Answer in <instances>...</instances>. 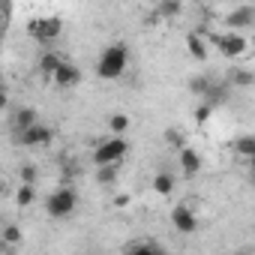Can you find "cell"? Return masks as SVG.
Here are the masks:
<instances>
[{"label": "cell", "mask_w": 255, "mask_h": 255, "mask_svg": "<svg viewBox=\"0 0 255 255\" xmlns=\"http://www.w3.org/2000/svg\"><path fill=\"white\" fill-rule=\"evenodd\" d=\"M231 150H234L237 156H246V159H252V156H255V135H240V138L231 144Z\"/></svg>", "instance_id": "cell-17"}, {"label": "cell", "mask_w": 255, "mask_h": 255, "mask_svg": "<svg viewBox=\"0 0 255 255\" xmlns=\"http://www.w3.org/2000/svg\"><path fill=\"white\" fill-rule=\"evenodd\" d=\"M0 255H12V252H9V249H3V252H0Z\"/></svg>", "instance_id": "cell-30"}, {"label": "cell", "mask_w": 255, "mask_h": 255, "mask_svg": "<svg viewBox=\"0 0 255 255\" xmlns=\"http://www.w3.org/2000/svg\"><path fill=\"white\" fill-rule=\"evenodd\" d=\"M249 177H252V183H255V171H249Z\"/></svg>", "instance_id": "cell-31"}, {"label": "cell", "mask_w": 255, "mask_h": 255, "mask_svg": "<svg viewBox=\"0 0 255 255\" xmlns=\"http://www.w3.org/2000/svg\"><path fill=\"white\" fill-rule=\"evenodd\" d=\"M249 171H255V156H252V159H249Z\"/></svg>", "instance_id": "cell-29"}, {"label": "cell", "mask_w": 255, "mask_h": 255, "mask_svg": "<svg viewBox=\"0 0 255 255\" xmlns=\"http://www.w3.org/2000/svg\"><path fill=\"white\" fill-rule=\"evenodd\" d=\"M75 207H78V192H75V186H57V189L45 198V213H48L51 219H66V216L75 213Z\"/></svg>", "instance_id": "cell-2"}, {"label": "cell", "mask_w": 255, "mask_h": 255, "mask_svg": "<svg viewBox=\"0 0 255 255\" xmlns=\"http://www.w3.org/2000/svg\"><path fill=\"white\" fill-rule=\"evenodd\" d=\"M60 66H63V57L54 54V51H45V54L39 57V72H42L45 81H54V75L60 72Z\"/></svg>", "instance_id": "cell-11"}, {"label": "cell", "mask_w": 255, "mask_h": 255, "mask_svg": "<svg viewBox=\"0 0 255 255\" xmlns=\"http://www.w3.org/2000/svg\"><path fill=\"white\" fill-rule=\"evenodd\" d=\"M21 240H24V234H21L18 225H6V228H3V243H6V246H18Z\"/></svg>", "instance_id": "cell-25"}, {"label": "cell", "mask_w": 255, "mask_h": 255, "mask_svg": "<svg viewBox=\"0 0 255 255\" xmlns=\"http://www.w3.org/2000/svg\"><path fill=\"white\" fill-rule=\"evenodd\" d=\"M210 114H213V105H210V102H201V105L192 111V120H195L198 126H204V123L210 120Z\"/></svg>", "instance_id": "cell-26"}, {"label": "cell", "mask_w": 255, "mask_h": 255, "mask_svg": "<svg viewBox=\"0 0 255 255\" xmlns=\"http://www.w3.org/2000/svg\"><path fill=\"white\" fill-rule=\"evenodd\" d=\"M171 225L180 231V234H195L198 231V216L189 204H174L171 210Z\"/></svg>", "instance_id": "cell-6"}, {"label": "cell", "mask_w": 255, "mask_h": 255, "mask_svg": "<svg viewBox=\"0 0 255 255\" xmlns=\"http://www.w3.org/2000/svg\"><path fill=\"white\" fill-rule=\"evenodd\" d=\"M18 180L27 183V186H36V165H30V162L21 165V168H18Z\"/></svg>", "instance_id": "cell-27"}, {"label": "cell", "mask_w": 255, "mask_h": 255, "mask_svg": "<svg viewBox=\"0 0 255 255\" xmlns=\"http://www.w3.org/2000/svg\"><path fill=\"white\" fill-rule=\"evenodd\" d=\"M213 84H216V81L207 78V75H195V78H189V90H192V96H207Z\"/></svg>", "instance_id": "cell-18"}, {"label": "cell", "mask_w": 255, "mask_h": 255, "mask_svg": "<svg viewBox=\"0 0 255 255\" xmlns=\"http://www.w3.org/2000/svg\"><path fill=\"white\" fill-rule=\"evenodd\" d=\"M126 66H129V45L126 42H111L96 60V75L102 81H117L126 72Z\"/></svg>", "instance_id": "cell-1"}, {"label": "cell", "mask_w": 255, "mask_h": 255, "mask_svg": "<svg viewBox=\"0 0 255 255\" xmlns=\"http://www.w3.org/2000/svg\"><path fill=\"white\" fill-rule=\"evenodd\" d=\"M231 84L234 87H252L255 84V72H249V69H231Z\"/></svg>", "instance_id": "cell-21"}, {"label": "cell", "mask_w": 255, "mask_h": 255, "mask_svg": "<svg viewBox=\"0 0 255 255\" xmlns=\"http://www.w3.org/2000/svg\"><path fill=\"white\" fill-rule=\"evenodd\" d=\"M78 81H81V69H78L75 63H69V60H63V66H60V72L54 75V84L66 90V87H75Z\"/></svg>", "instance_id": "cell-10"}, {"label": "cell", "mask_w": 255, "mask_h": 255, "mask_svg": "<svg viewBox=\"0 0 255 255\" xmlns=\"http://www.w3.org/2000/svg\"><path fill=\"white\" fill-rule=\"evenodd\" d=\"M207 42L219 51V54H225V57H243L246 54V48H249V42H246V36L243 33H231V30H225V33H216V30H210L207 33Z\"/></svg>", "instance_id": "cell-4"}, {"label": "cell", "mask_w": 255, "mask_h": 255, "mask_svg": "<svg viewBox=\"0 0 255 255\" xmlns=\"http://www.w3.org/2000/svg\"><path fill=\"white\" fill-rule=\"evenodd\" d=\"M129 201H132V198L126 195V192H120V195H114V198H111V204H114V207H129Z\"/></svg>", "instance_id": "cell-28"}, {"label": "cell", "mask_w": 255, "mask_h": 255, "mask_svg": "<svg viewBox=\"0 0 255 255\" xmlns=\"http://www.w3.org/2000/svg\"><path fill=\"white\" fill-rule=\"evenodd\" d=\"M117 177H120V165H102V168H96V183L99 186H114Z\"/></svg>", "instance_id": "cell-15"}, {"label": "cell", "mask_w": 255, "mask_h": 255, "mask_svg": "<svg viewBox=\"0 0 255 255\" xmlns=\"http://www.w3.org/2000/svg\"><path fill=\"white\" fill-rule=\"evenodd\" d=\"M126 255H168L159 243H153V240H138V243H132L129 249H126Z\"/></svg>", "instance_id": "cell-13"}, {"label": "cell", "mask_w": 255, "mask_h": 255, "mask_svg": "<svg viewBox=\"0 0 255 255\" xmlns=\"http://www.w3.org/2000/svg\"><path fill=\"white\" fill-rule=\"evenodd\" d=\"M204 99L216 108V105H222V102L228 99V87H225V84H213V87H210V93H207Z\"/></svg>", "instance_id": "cell-23"}, {"label": "cell", "mask_w": 255, "mask_h": 255, "mask_svg": "<svg viewBox=\"0 0 255 255\" xmlns=\"http://www.w3.org/2000/svg\"><path fill=\"white\" fill-rule=\"evenodd\" d=\"M33 201H36V186L21 183V186L15 189V204H18V207H30Z\"/></svg>", "instance_id": "cell-19"}, {"label": "cell", "mask_w": 255, "mask_h": 255, "mask_svg": "<svg viewBox=\"0 0 255 255\" xmlns=\"http://www.w3.org/2000/svg\"><path fill=\"white\" fill-rule=\"evenodd\" d=\"M177 159H180V168H183L186 177H195V174L201 171V156H198L192 147H183V150L177 153Z\"/></svg>", "instance_id": "cell-12"}, {"label": "cell", "mask_w": 255, "mask_h": 255, "mask_svg": "<svg viewBox=\"0 0 255 255\" xmlns=\"http://www.w3.org/2000/svg\"><path fill=\"white\" fill-rule=\"evenodd\" d=\"M51 138H54V129L45 126V123H36V126H30L27 132L18 135V141L24 147H42V144H51Z\"/></svg>", "instance_id": "cell-7"}, {"label": "cell", "mask_w": 255, "mask_h": 255, "mask_svg": "<svg viewBox=\"0 0 255 255\" xmlns=\"http://www.w3.org/2000/svg\"><path fill=\"white\" fill-rule=\"evenodd\" d=\"M207 48H210V42H207V36L201 30H189L186 33V51H189L192 60H207Z\"/></svg>", "instance_id": "cell-9"}, {"label": "cell", "mask_w": 255, "mask_h": 255, "mask_svg": "<svg viewBox=\"0 0 255 255\" xmlns=\"http://www.w3.org/2000/svg\"><path fill=\"white\" fill-rule=\"evenodd\" d=\"M153 192H156V195H171V192H174V174L159 171V174L153 177Z\"/></svg>", "instance_id": "cell-16"}, {"label": "cell", "mask_w": 255, "mask_h": 255, "mask_svg": "<svg viewBox=\"0 0 255 255\" xmlns=\"http://www.w3.org/2000/svg\"><path fill=\"white\" fill-rule=\"evenodd\" d=\"M183 12V3H177V0H162V3L156 6V15L159 18H174Z\"/></svg>", "instance_id": "cell-20"}, {"label": "cell", "mask_w": 255, "mask_h": 255, "mask_svg": "<svg viewBox=\"0 0 255 255\" xmlns=\"http://www.w3.org/2000/svg\"><path fill=\"white\" fill-rule=\"evenodd\" d=\"M12 123H15V129H18V135H21V132L30 129V126H36L39 120H36V111H33V108H18Z\"/></svg>", "instance_id": "cell-14"}, {"label": "cell", "mask_w": 255, "mask_h": 255, "mask_svg": "<svg viewBox=\"0 0 255 255\" xmlns=\"http://www.w3.org/2000/svg\"><path fill=\"white\" fill-rule=\"evenodd\" d=\"M126 150H129V141L120 138V135H111L105 141H96L93 162H96V168H102V165H120L123 156H126Z\"/></svg>", "instance_id": "cell-3"}, {"label": "cell", "mask_w": 255, "mask_h": 255, "mask_svg": "<svg viewBox=\"0 0 255 255\" xmlns=\"http://www.w3.org/2000/svg\"><path fill=\"white\" fill-rule=\"evenodd\" d=\"M165 141H168V147H174L177 153L183 150V147H189L186 144V138H183V132L180 129H165Z\"/></svg>", "instance_id": "cell-24"}, {"label": "cell", "mask_w": 255, "mask_h": 255, "mask_svg": "<svg viewBox=\"0 0 255 255\" xmlns=\"http://www.w3.org/2000/svg\"><path fill=\"white\" fill-rule=\"evenodd\" d=\"M27 33H30L36 42L48 45V42H54V39L63 33V18H57V15H42V18H33V21L27 24Z\"/></svg>", "instance_id": "cell-5"}, {"label": "cell", "mask_w": 255, "mask_h": 255, "mask_svg": "<svg viewBox=\"0 0 255 255\" xmlns=\"http://www.w3.org/2000/svg\"><path fill=\"white\" fill-rule=\"evenodd\" d=\"M249 24H255V6H237V9H231V12L225 15V27H228L231 33H240V30L249 27Z\"/></svg>", "instance_id": "cell-8"}, {"label": "cell", "mask_w": 255, "mask_h": 255, "mask_svg": "<svg viewBox=\"0 0 255 255\" xmlns=\"http://www.w3.org/2000/svg\"><path fill=\"white\" fill-rule=\"evenodd\" d=\"M108 129L123 138V132L129 129V117H126V114H111V117H108Z\"/></svg>", "instance_id": "cell-22"}]
</instances>
